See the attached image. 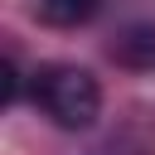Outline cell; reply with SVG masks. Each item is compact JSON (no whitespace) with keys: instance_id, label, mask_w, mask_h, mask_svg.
Masks as SVG:
<instances>
[{"instance_id":"cell-3","label":"cell","mask_w":155,"mask_h":155,"mask_svg":"<svg viewBox=\"0 0 155 155\" xmlns=\"http://www.w3.org/2000/svg\"><path fill=\"white\" fill-rule=\"evenodd\" d=\"M97 5H102V0H34L39 19L53 24V29H78V24H87V19L97 15Z\"/></svg>"},{"instance_id":"cell-1","label":"cell","mask_w":155,"mask_h":155,"mask_svg":"<svg viewBox=\"0 0 155 155\" xmlns=\"http://www.w3.org/2000/svg\"><path fill=\"white\" fill-rule=\"evenodd\" d=\"M29 97L63 126V131H87L102 111V87L87 68L78 63H48L29 78Z\"/></svg>"},{"instance_id":"cell-2","label":"cell","mask_w":155,"mask_h":155,"mask_svg":"<svg viewBox=\"0 0 155 155\" xmlns=\"http://www.w3.org/2000/svg\"><path fill=\"white\" fill-rule=\"evenodd\" d=\"M111 58H116V63H131V68H150V63H155V24L126 29V34L111 44Z\"/></svg>"},{"instance_id":"cell-4","label":"cell","mask_w":155,"mask_h":155,"mask_svg":"<svg viewBox=\"0 0 155 155\" xmlns=\"http://www.w3.org/2000/svg\"><path fill=\"white\" fill-rule=\"evenodd\" d=\"M15 97H19V68H15L10 58H5V63H0V102L10 107Z\"/></svg>"}]
</instances>
